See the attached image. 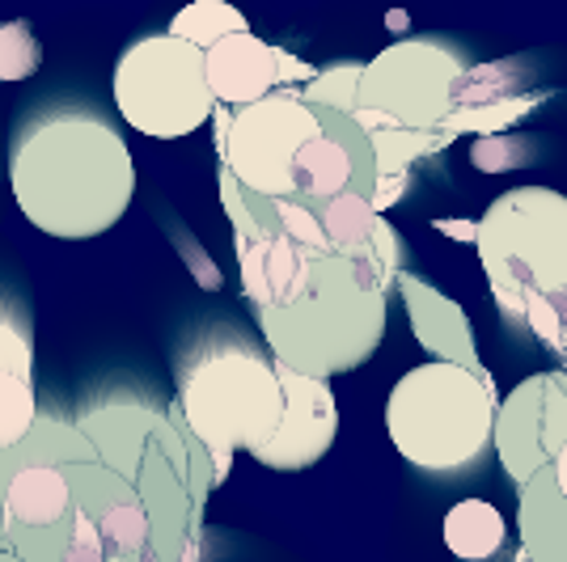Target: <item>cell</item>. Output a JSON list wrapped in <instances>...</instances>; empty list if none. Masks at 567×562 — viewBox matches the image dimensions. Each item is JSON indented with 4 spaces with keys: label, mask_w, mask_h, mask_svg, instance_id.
Listing matches in <instances>:
<instances>
[{
    "label": "cell",
    "mask_w": 567,
    "mask_h": 562,
    "mask_svg": "<svg viewBox=\"0 0 567 562\" xmlns=\"http://www.w3.org/2000/svg\"><path fill=\"white\" fill-rule=\"evenodd\" d=\"M9 187L48 237L90 241L115 229L136 195V162L118 127L90 106H39L13 127Z\"/></svg>",
    "instance_id": "cell-1"
},
{
    "label": "cell",
    "mask_w": 567,
    "mask_h": 562,
    "mask_svg": "<svg viewBox=\"0 0 567 562\" xmlns=\"http://www.w3.org/2000/svg\"><path fill=\"white\" fill-rule=\"evenodd\" d=\"M178 410L195 440L208 448L216 487L229 478L234 452H259L284 419V385L276 355L234 326L199 334L174 364Z\"/></svg>",
    "instance_id": "cell-2"
},
{
    "label": "cell",
    "mask_w": 567,
    "mask_h": 562,
    "mask_svg": "<svg viewBox=\"0 0 567 562\" xmlns=\"http://www.w3.org/2000/svg\"><path fill=\"white\" fill-rule=\"evenodd\" d=\"M76 427L94 440L97 457L136 491L148 529L153 562H199L204 512L195 508V466L187 440L169 423L166 410L144 402L111 398L76 415Z\"/></svg>",
    "instance_id": "cell-3"
},
{
    "label": "cell",
    "mask_w": 567,
    "mask_h": 562,
    "mask_svg": "<svg viewBox=\"0 0 567 562\" xmlns=\"http://www.w3.org/2000/svg\"><path fill=\"white\" fill-rule=\"evenodd\" d=\"M267 352L280 368L331 381L360 368L385 339L390 288L360 258H318L306 296L280 309H255Z\"/></svg>",
    "instance_id": "cell-4"
},
{
    "label": "cell",
    "mask_w": 567,
    "mask_h": 562,
    "mask_svg": "<svg viewBox=\"0 0 567 562\" xmlns=\"http://www.w3.org/2000/svg\"><path fill=\"white\" fill-rule=\"evenodd\" d=\"M496 381L457 364H420L385 398V431L424 473H466L496 445Z\"/></svg>",
    "instance_id": "cell-5"
},
{
    "label": "cell",
    "mask_w": 567,
    "mask_h": 562,
    "mask_svg": "<svg viewBox=\"0 0 567 562\" xmlns=\"http://www.w3.org/2000/svg\"><path fill=\"white\" fill-rule=\"evenodd\" d=\"M97 452L94 440L64 415H39L18 448L0 452V550L22 562H64L76 533L69 487L72 457Z\"/></svg>",
    "instance_id": "cell-6"
},
{
    "label": "cell",
    "mask_w": 567,
    "mask_h": 562,
    "mask_svg": "<svg viewBox=\"0 0 567 562\" xmlns=\"http://www.w3.org/2000/svg\"><path fill=\"white\" fill-rule=\"evenodd\" d=\"M474 246L496 305L520 322L529 296L567 292V195L550 187L504 190L483 211Z\"/></svg>",
    "instance_id": "cell-7"
},
{
    "label": "cell",
    "mask_w": 567,
    "mask_h": 562,
    "mask_svg": "<svg viewBox=\"0 0 567 562\" xmlns=\"http://www.w3.org/2000/svg\"><path fill=\"white\" fill-rule=\"evenodd\" d=\"M115 106L148 140H183L216 115L208 55L174 34H144L111 72Z\"/></svg>",
    "instance_id": "cell-8"
},
{
    "label": "cell",
    "mask_w": 567,
    "mask_h": 562,
    "mask_svg": "<svg viewBox=\"0 0 567 562\" xmlns=\"http://www.w3.org/2000/svg\"><path fill=\"white\" fill-rule=\"evenodd\" d=\"M216 153L241 187L262 199H297L292 165L313 136H322L318 111L301 90H276L246 111L216 106Z\"/></svg>",
    "instance_id": "cell-9"
},
{
    "label": "cell",
    "mask_w": 567,
    "mask_h": 562,
    "mask_svg": "<svg viewBox=\"0 0 567 562\" xmlns=\"http://www.w3.org/2000/svg\"><path fill=\"white\" fill-rule=\"evenodd\" d=\"M466 60L441 39H402L364 64L355 111L381 115L399 132H441Z\"/></svg>",
    "instance_id": "cell-10"
},
{
    "label": "cell",
    "mask_w": 567,
    "mask_h": 562,
    "mask_svg": "<svg viewBox=\"0 0 567 562\" xmlns=\"http://www.w3.org/2000/svg\"><path fill=\"white\" fill-rule=\"evenodd\" d=\"M567 448V376L538 373L520 381L496 415V457L504 473L525 487L559 461Z\"/></svg>",
    "instance_id": "cell-11"
},
{
    "label": "cell",
    "mask_w": 567,
    "mask_h": 562,
    "mask_svg": "<svg viewBox=\"0 0 567 562\" xmlns=\"http://www.w3.org/2000/svg\"><path fill=\"white\" fill-rule=\"evenodd\" d=\"M322 118V136L301 148L292 165V187L306 204H327L339 195H378V153L369 132L352 115H339L327 106H313Z\"/></svg>",
    "instance_id": "cell-12"
},
{
    "label": "cell",
    "mask_w": 567,
    "mask_h": 562,
    "mask_svg": "<svg viewBox=\"0 0 567 562\" xmlns=\"http://www.w3.org/2000/svg\"><path fill=\"white\" fill-rule=\"evenodd\" d=\"M64 473H69L76 512L90 516L97 524L111 562H153L148 516H144L136 491L118 478L115 469L106 466L97 452H90V457H72Z\"/></svg>",
    "instance_id": "cell-13"
},
{
    "label": "cell",
    "mask_w": 567,
    "mask_h": 562,
    "mask_svg": "<svg viewBox=\"0 0 567 562\" xmlns=\"http://www.w3.org/2000/svg\"><path fill=\"white\" fill-rule=\"evenodd\" d=\"M280 368V364H276ZM284 385V419L280 431L250 452L267 469H309L331 452L339 436V406H334L331 381H313L292 368H280Z\"/></svg>",
    "instance_id": "cell-14"
},
{
    "label": "cell",
    "mask_w": 567,
    "mask_h": 562,
    "mask_svg": "<svg viewBox=\"0 0 567 562\" xmlns=\"http://www.w3.org/2000/svg\"><path fill=\"white\" fill-rule=\"evenodd\" d=\"M399 296H402V305H406V318H411V330H415L420 347H424L436 364H457V368H466V373L492 381V373H487L483 360H478V347H474L471 318L462 313L457 301H450L441 288L415 280V275H402Z\"/></svg>",
    "instance_id": "cell-15"
},
{
    "label": "cell",
    "mask_w": 567,
    "mask_h": 562,
    "mask_svg": "<svg viewBox=\"0 0 567 562\" xmlns=\"http://www.w3.org/2000/svg\"><path fill=\"white\" fill-rule=\"evenodd\" d=\"M204 55H208V85H213L216 106L225 111H246L262 97H271L280 85V55L250 30L229 34Z\"/></svg>",
    "instance_id": "cell-16"
},
{
    "label": "cell",
    "mask_w": 567,
    "mask_h": 562,
    "mask_svg": "<svg viewBox=\"0 0 567 562\" xmlns=\"http://www.w3.org/2000/svg\"><path fill=\"white\" fill-rule=\"evenodd\" d=\"M234 250L237 271H241V292H246V301L255 309H280L306 296L318 254H309V250L284 241V237L241 241Z\"/></svg>",
    "instance_id": "cell-17"
},
{
    "label": "cell",
    "mask_w": 567,
    "mask_h": 562,
    "mask_svg": "<svg viewBox=\"0 0 567 562\" xmlns=\"http://www.w3.org/2000/svg\"><path fill=\"white\" fill-rule=\"evenodd\" d=\"M517 491L520 554L529 562H567V499L555 487V473L543 469Z\"/></svg>",
    "instance_id": "cell-18"
},
{
    "label": "cell",
    "mask_w": 567,
    "mask_h": 562,
    "mask_svg": "<svg viewBox=\"0 0 567 562\" xmlns=\"http://www.w3.org/2000/svg\"><path fill=\"white\" fill-rule=\"evenodd\" d=\"M508 524L487 499H462L445 516V545L466 562H487L504 550Z\"/></svg>",
    "instance_id": "cell-19"
},
{
    "label": "cell",
    "mask_w": 567,
    "mask_h": 562,
    "mask_svg": "<svg viewBox=\"0 0 567 562\" xmlns=\"http://www.w3.org/2000/svg\"><path fill=\"white\" fill-rule=\"evenodd\" d=\"M318 220H322V233L331 241V254L339 258H364L369 254V241L378 233V208L373 199L364 195H339L327 204H313Z\"/></svg>",
    "instance_id": "cell-20"
},
{
    "label": "cell",
    "mask_w": 567,
    "mask_h": 562,
    "mask_svg": "<svg viewBox=\"0 0 567 562\" xmlns=\"http://www.w3.org/2000/svg\"><path fill=\"white\" fill-rule=\"evenodd\" d=\"M246 30H250V22L237 13L234 4H225V0H195L183 13L169 18L166 34H174V39H183V43L199 51H213L229 34H246Z\"/></svg>",
    "instance_id": "cell-21"
},
{
    "label": "cell",
    "mask_w": 567,
    "mask_h": 562,
    "mask_svg": "<svg viewBox=\"0 0 567 562\" xmlns=\"http://www.w3.org/2000/svg\"><path fill=\"white\" fill-rule=\"evenodd\" d=\"M39 398H34V381H22L13 373H0V452L18 448L39 423Z\"/></svg>",
    "instance_id": "cell-22"
},
{
    "label": "cell",
    "mask_w": 567,
    "mask_h": 562,
    "mask_svg": "<svg viewBox=\"0 0 567 562\" xmlns=\"http://www.w3.org/2000/svg\"><path fill=\"white\" fill-rule=\"evenodd\" d=\"M0 373L34 381V326L25 305L0 296Z\"/></svg>",
    "instance_id": "cell-23"
},
{
    "label": "cell",
    "mask_w": 567,
    "mask_h": 562,
    "mask_svg": "<svg viewBox=\"0 0 567 562\" xmlns=\"http://www.w3.org/2000/svg\"><path fill=\"white\" fill-rule=\"evenodd\" d=\"M360 76H364V64H355V60L331 64V69H322L306 90H301V102H309V106H327V111H339V115H355Z\"/></svg>",
    "instance_id": "cell-24"
},
{
    "label": "cell",
    "mask_w": 567,
    "mask_h": 562,
    "mask_svg": "<svg viewBox=\"0 0 567 562\" xmlns=\"http://www.w3.org/2000/svg\"><path fill=\"white\" fill-rule=\"evenodd\" d=\"M369 140H373V153H378V178H399L415 157H424V153H432L436 144L445 140V132H381V136H369Z\"/></svg>",
    "instance_id": "cell-25"
},
{
    "label": "cell",
    "mask_w": 567,
    "mask_h": 562,
    "mask_svg": "<svg viewBox=\"0 0 567 562\" xmlns=\"http://www.w3.org/2000/svg\"><path fill=\"white\" fill-rule=\"evenodd\" d=\"M43 64V48L30 22H0V81H30Z\"/></svg>",
    "instance_id": "cell-26"
},
{
    "label": "cell",
    "mask_w": 567,
    "mask_h": 562,
    "mask_svg": "<svg viewBox=\"0 0 567 562\" xmlns=\"http://www.w3.org/2000/svg\"><path fill=\"white\" fill-rule=\"evenodd\" d=\"M513 81H517V76L504 69V64H478V69H466V76H462L457 90H453V111H483V106L508 102Z\"/></svg>",
    "instance_id": "cell-27"
},
{
    "label": "cell",
    "mask_w": 567,
    "mask_h": 562,
    "mask_svg": "<svg viewBox=\"0 0 567 562\" xmlns=\"http://www.w3.org/2000/svg\"><path fill=\"white\" fill-rule=\"evenodd\" d=\"M534 339H543L550 352L564 355L567 343V292H550V296H529L525 301V318H520Z\"/></svg>",
    "instance_id": "cell-28"
},
{
    "label": "cell",
    "mask_w": 567,
    "mask_h": 562,
    "mask_svg": "<svg viewBox=\"0 0 567 562\" xmlns=\"http://www.w3.org/2000/svg\"><path fill=\"white\" fill-rule=\"evenodd\" d=\"M520 153H525V148H520V144H508V136H478V144H474V165H478L483 174H504Z\"/></svg>",
    "instance_id": "cell-29"
},
{
    "label": "cell",
    "mask_w": 567,
    "mask_h": 562,
    "mask_svg": "<svg viewBox=\"0 0 567 562\" xmlns=\"http://www.w3.org/2000/svg\"><path fill=\"white\" fill-rule=\"evenodd\" d=\"M64 562H111L106 541H102V533H97V524L90 516L76 512V533H72V550Z\"/></svg>",
    "instance_id": "cell-30"
},
{
    "label": "cell",
    "mask_w": 567,
    "mask_h": 562,
    "mask_svg": "<svg viewBox=\"0 0 567 562\" xmlns=\"http://www.w3.org/2000/svg\"><path fill=\"white\" fill-rule=\"evenodd\" d=\"M402 190H406V174H399V178H378V195H373V208H378V216L385 208H394V204H399Z\"/></svg>",
    "instance_id": "cell-31"
},
{
    "label": "cell",
    "mask_w": 567,
    "mask_h": 562,
    "mask_svg": "<svg viewBox=\"0 0 567 562\" xmlns=\"http://www.w3.org/2000/svg\"><path fill=\"white\" fill-rule=\"evenodd\" d=\"M550 473H555V487H559V495L567 499V448L559 452V461L550 466Z\"/></svg>",
    "instance_id": "cell-32"
},
{
    "label": "cell",
    "mask_w": 567,
    "mask_h": 562,
    "mask_svg": "<svg viewBox=\"0 0 567 562\" xmlns=\"http://www.w3.org/2000/svg\"><path fill=\"white\" fill-rule=\"evenodd\" d=\"M0 562H22V559H18V554H4V550H0Z\"/></svg>",
    "instance_id": "cell-33"
},
{
    "label": "cell",
    "mask_w": 567,
    "mask_h": 562,
    "mask_svg": "<svg viewBox=\"0 0 567 562\" xmlns=\"http://www.w3.org/2000/svg\"><path fill=\"white\" fill-rule=\"evenodd\" d=\"M564 376H567V343H564Z\"/></svg>",
    "instance_id": "cell-34"
},
{
    "label": "cell",
    "mask_w": 567,
    "mask_h": 562,
    "mask_svg": "<svg viewBox=\"0 0 567 562\" xmlns=\"http://www.w3.org/2000/svg\"><path fill=\"white\" fill-rule=\"evenodd\" d=\"M517 562H529V559H525V554H520V559H517Z\"/></svg>",
    "instance_id": "cell-35"
}]
</instances>
